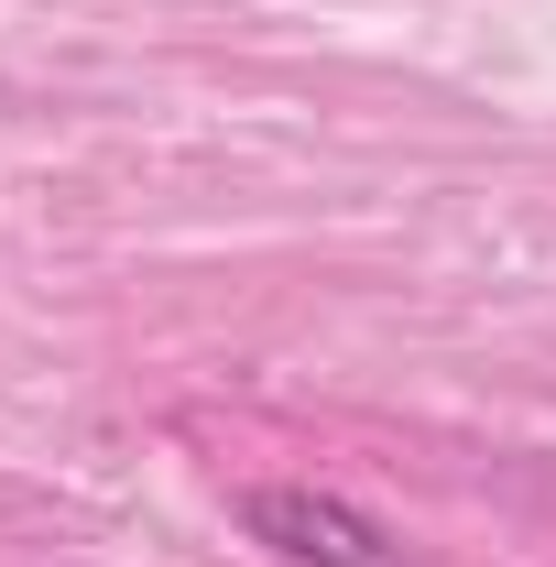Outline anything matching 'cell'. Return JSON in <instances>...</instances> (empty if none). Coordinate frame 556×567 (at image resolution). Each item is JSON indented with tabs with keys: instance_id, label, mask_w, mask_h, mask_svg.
I'll return each mask as SVG.
<instances>
[{
	"instance_id": "6da1fadb",
	"label": "cell",
	"mask_w": 556,
	"mask_h": 567,
	"mask_svg": "<svg viewBox=\"0 0 556 567\" xmlns=\"http://www.w3.org/2000/svg\"><path fill=\"white\" fill-rule=\"evenodd\" d=\"M240 524H251V546H274L284 567H415L393 524H371V513L339 502V492H306V481L251 492V502H240Z\"/></svg>"
}]
</instances>
